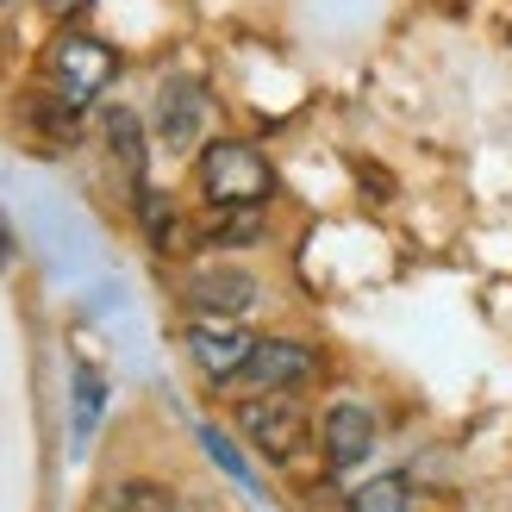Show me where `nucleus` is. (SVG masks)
Masks as SVG:
<instances>
[{
	"label": "nucleus",
	"instance_id": "13",
	"mask_svg": "<svg viewBox=\"0 0 512 512\" xmlns=\"http://www.w3.org/2000/svg\"><path fill=\"white\" fill-rule=\"evenodd\" d=\"M200 444H207V456H213V463H219L225 475L238 481V488H250V494H256V475H250V463H244V456H238V444L225 438L219 425H200Z\"/></svg>",
	"mask_w": 512,
	"mask_h": 512
},
{
	"label": "nucleus",
	"instance_id": "17",
	"mask_svg": "<svg viewBox=\"0 0 512 512\" xmlns=\"http://www.w3.org/2000/svg\"><path fill=\"white\" fill-rule=\"evenodd\" d=\"M0 7H7V0H0Z\"/></svg>",
	"mask_w": 512,
	"mask_h": 512
},
{
	"label": "nucleus",
	"instance_id": "5",
	"mask_svg": "<svg viewBox=\"0 0 512 512\" xmlns=\"http://www.w3.org/2000/svg\"><path fill=\"white\" fill-rule=\"evenodd\" d=\"M256 275L250 269H232V263H207V269H194L188 275V288H182V300L194 306L200 319H244L250 306H256Z\"/></svg>",
	"mask_w": 512,
	"mask_h": 512
},
{
	"label": "nucleus",
	"instance_id": "6",
	"mask_svg": "<svg viewBox=\"0 0 512 512\" xmlns=\"http://www.w3.org/2000/svg\"><path fill=\"white\" fill-rule=\"evenodd\" d=\"M244 381L275 388V394H294L306 381H319V350L300 344V338H256L250 363H244Z\"/></svg>",
	"mask_w": 512,
	"mask_h": 512
},
{
	"label": "nucleus",
	"instance_id": "11",
	"mask_svg": "<svg viewBox=\"0 0 512 512\" xmlns=\"http://www.w3.org/2000/svg\"><path fill=\"white\" fill-rule=\"evenodd\" d=\"M138 219H144V232H150V244H157L163 256H169V250H182V238H188V225H182V213L169 207V194H157V188H138Z\"/></svg>",
	"mask_w": 512,
	"mask_h": 512
},
{
	"label": "nucleus",
	"instance_id": "3",
	"mask_svg": "<svg viewBox=\"0 0 512 512\" xmlns=\"http://www.w3.org/2000/svg\"><path fill=\"white\" fill-rule=\"evenodd\" d=\"M238 431L269 456V463H294V456L306 450V406L294 400V394H275V388H263V394H250V400H238Z\"/></svg>",
	"mask_w": 512,
	"mask_h": 512
},
{
	"label": "nucleus",
	"instance_id": "4",
	"mask_svg": "<svg viewBox=\"0 0 512 512\" xmlns=\"http://www.w3.org/2000/svg\"><path fill=\"white\" fill-rule=\"evenodd\" d=\"M182 344H188V356H194V369L207 375V381H219V388L244 375L250 350H256V338H250V331H238L232 319H194Z\"/></svg>",
	"mask_w": 512,
	"mask_h": 512
},
{
	"label": "nucleus",
	"instance_id": "2",
	"mask_svg": "<svg viewBox=\"0 0 512 512\" xmlns=\"http://www.w3.org/2000/svg\"><path fill=\"white\" fill-rule=\"evenodd\" d=\"M44 82H50V100H57L63 113H82L119 82V50L88 38V32H63L44 50Z\"/></svg>",
	"mask_w": 512,
	"mask_h": 512
},
{
	"label": "nucleus",
	"instance_id": "15",
	"mask_svg": "<svg viewBox=\"0 0 512 512\" xmlns=\"http://www.w3.org/2000/svg\"><path fill=\"white\" fill-rule=\"evenodd\" d=\"M113 512H175V500L157 488V481H125L113 494Z\"/></svg>",
	"mask_w": 512,
	"mask_h": 512
},
{
	"label": "nucleus",
	"instance_id": "9",
	"mask_svg": "<svg viewBox=\"0 0 512 512\" xmlns=\"http://www.w3.org/2000/svg\"><path fill=\"white\" fill-rule=\"evenodd\" d=\"M100 132H107V150H113V163L119 175L132 188H144V163H150V150H144V119L132 107H113L107 119H100Z\"/></svg>",
	"mask_w": 512,
	"mask_h": 512
},
{
	"label": "nucleus",
	"instance_id": "7",
	"mask_svg": "<svg viewBox=\"0 0 512 512\" xmlns=\"http://www.w3.org/2000/svg\"><path fill=\"white\" fill-rule=\"evenodd\" d=\"M207 113H213V100L194 75H169L157 88V138L169 150H194L200 132H207Z\"/></svg>",
	"mask_w": 512,
	"mask_h": 512
},
{
	"label": "nucleus",
	"instance_id": "1",
	"mask_svg": "<svg viewBox=\"0 0 512 512\" xmlns=\"http://www.w3.org/2000/svg\"><path fill=\"white\" fill-rule=\"evenodd\" d=\"M194 182L200 194H207V207H263V200L275 194V169L256 144L244 138H213L200 144V163H194Z\"/></svg>",
	"mask_w": 512,
	"mask_h": 512
},
{
	"label": "nucleus",
	"instance_id": "16",
	"mask_svg": "<svg viewBox=\"0 0 512 512\" xmlns=\"http://www.w3.org/2000/svg\"><path fill=\"white\" fill-rule=\"evenodd\" d=\"M38 7H44L50 19H69V13H82V7H88V0H38Z\"/></svg>",
	"mask_w": 512,
	"mask_h": 512
},
{
	"label": "nucleus",
	"instance_id": "8",
	"mask_svg": "<svg viewBox=\"0 0 512 512\" xmlns=\"http://www.w3.org/2000/svg\"><path fill=\"white\" fill-rule=\"evenodd\" d=\"M319 438H325V463H331V469H356V463L375 450L381 425H375V413H369L363 400H338V406L325 413Z\"/></svg>",
	"mask_w": 512,
	"mask_h": 512
},
{
	"label": "nucleus",
	"instance_id": "10",
	"mask_svg": "<svg viewBox=\"0 0 512 512\" xmlns=\"http://www.w3.org/2000/svg\"><path fill=\"white\" fill-rule=\"evenodd\" d=\"M256 238H263V207H219V219L200 232V244L213 250H250Z\"/></svg>",
	"mask_w": 512,
	"mask_h": 512
},
{
	"label": "nucleus",
	"instance_id": "12",
	"mask_svg": "<svg viewBox=\"0 0 512 512\" xmlns=\"http://www.w3.org/2000/svg\"><path fill=\"white\" fill-rule=\"evenodd\" d=\"M344 512H413V481L406 475H375L344 500Z\"/></svg>",
	"mask_w": 512,
	"mask_h": 512
},
{
	"label": "nucleus",
	"instance_id": "14",
	"mask_svg": "<svg viewBox=\"0 0 512 512\" xmlns=\"http://www.w3.org/2000/svg\"><path fill=\"white\" fill-rule=\"evenodd\" d=\"M100 406H107V388H100V375H94V369H75V438H88V431H94Z\"/></svg>",
	"mask_w": 512,
	"mask_h": 512
}]
</instances>
